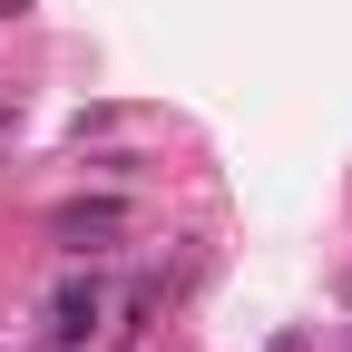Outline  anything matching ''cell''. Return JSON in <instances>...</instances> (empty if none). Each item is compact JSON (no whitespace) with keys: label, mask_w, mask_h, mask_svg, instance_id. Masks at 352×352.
<instances>
[{"label":"cell","mask_w":352,"mask_h":352,"mask_svg":"<svg viewBox=\"0 0 352 352\" xmlns=\"http://www.w3.org/2000/svg\"><path fill=\"white\" fill-rule=\"evenodd\" d=\"M98 323H108V294H98V284H59V294H50V342H59V352H78Z\"/></svg>","instance_id":"obj_1"},{"label":"cell","mask_w":352,"mask_h":352,"mask_svg":"<svg viewBox=\"0 0 352 352\" xmlns=\"http://www.w3.org/2000/svg\"><path fill=\"white\" fill-rule=\"evenodd\" d=\"M20 10H30V0H0V20H20Z\"/></svg>","instance_id":"obj_3"},{"label":"cell","mask_w":352,"mask_h":352,"mask_svg":"<svg viewBox=\"0 0 352 352\" xmlns=\"http://www.w3.org/2000/svg\"><path fill=\"white\" fill-rule=\"evenodd\" d=\"M118 226H127V206H59V245H78V254L108 245Z\"/></svg>","instance_id":"obj_2"}]
</instances>
